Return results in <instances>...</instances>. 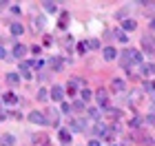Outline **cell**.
I'll list each match as a JSON object with an SVG mask.
<instances>
[{
    "label": "cell",
    "instance_id": "cell-1",
    "mask_svg": "<svg viewBox=\"0 0 155 146\" xmlns=\"http://www.w3.org/2000/svg\"><path fill=\"white\" fill-rule=\"evenodd\" d=\"M29 120L33 124H47V115L40 113V111H33V113H29Z\"/></svg>",
    "mask_w": 155,
    "mask_h": 146
},
{
    "label": "cell",
    "instance_id": "cell-2",
    "mask_svg": "<svg viewBox=\"0 0 155 146\" xmlns=\"http://www.w3.org/2000/svg\"><path fill=\"white\" fill-rule=\"evenodd\" d=\"M142 47H144V51L153 53V51H155V40L149 38V36H144V38H142Z\"/></svg>",
    "mask_w": 155,
    "mask_h": 146
},
{
    "label": "cell",
    "instance_id": "cell-3",
    "mask_svg": "<svg viewBox=\"0 0 155 146\" xmlns=\"http://www.w3.org/2000/svg\"><path fill=\"white\" fill-rule=\"evenodd\" d=\"M51 97L55 102H62V100H64V89H62V86H53L51 89Z\"/></svg>",
    "mask_w": 155,
    "mask_h": 146
},
{
    "label": "cell",
    "instance_id": "cell-4",
    "mask_svg": "<svg viewBox=\"0 0 155 146\" xmlns=\"http://www.w3.org/2000/svg\"><path fill=\"white\" fill-rule=\"evenodd\" d=\"M129 53V60L133 62V64H142V53L135 51V49H131V51H126Z\"/></svg>",
    "mask_w": 155,
    "mask_h": 146
},
{
    "label": "cell",
    "instance_id": "cell-5",
    "mask_svg": "<svg viewBox=\"0 0 155 146\" xmlns=\"http://www.w3.org/2000/svg\"><path fill=\"white\" fill-rule=\"evenodd\" d=\"M95 100H97V104H102V106H107V102H109V93L104 91V89H100V91L95 93Z\"/></svg>",
    "mask_w": 155,
    "mask_h": 146
},
{
    "label": "cell",
    "instance_id": "cell-6",
    "mask_svg": "<svg viewBox=\"0 0 155 146\" xmlns=\"http://www.w3.org/2000/svg\"><path fill=\"white\" fill-rule=\"evenodd\" d=\"M71 128L73 131H87V122H84L82 117H75V120L71 122Z\"/></svg>",
    "mask_w": 155,
    "mask_h": 146
},
{
    "label": "cell",
    "instance_id": "cell-7",
    "mask_svg": "<svg viewBox=\"0 0 155 146\" xmlns=\"http://www.w3.org/2000/svg\"><path fill=\"white\" fill-rule=\"evenodd\" d=\"M107 131H109V128L104 126L102 122H95V126H93V133H95L97 137H104V135H107Z\"/></svg>",
    "mask_w": 155,
    "mask_h": 146
},
{
    "label": "cell",
    "instance_id": "cell-8",
    "mask_svg": "<svg viewBox=\"0 0 155 146\" xmlns=\"http://www.w3.org/2000/svg\"><path fill=\"white\" fill-rule=\"evenodd\" d=\"M58 137H60V142H64V144L71 142V133H69L67 128H60V131H58Z\"/></svg>",
    "mask_w": 155,
    "mask_h": 146
},
{
    "label": "cell",
    "instance_id": "cell-9",
    "mask_svg": "<svg viewBox=\"0 0 155 146\" xmlns=\"http://www.w3.org/2000/svg\"><path fill=\"white\" fill-rule=\"evenodd\" d=\"M25 53H27L25 44H16L13 47V58H25Z\"/></svg>",
    "mask_w": 155,
    "mask_h": 146
},
{
    "label": "cell",
    "instance_id": "cell-10",
    "mask_svg": "<svg viewBox=\"0 0 155 146\" xmlns=\"http://www.w3.org/2000/svg\"><path fill=\"white\" fill-rule=\"evenodd\" d=\"M115 58H117V51H115L113 47H107V49H104V60H115Z\"/></svg>",
    "mask_w": 155,
    "mask_h": 146
},
{
    "label": "cell",
    "instance_id": "cell-11",
    "mask_svg": "<svg viewBox=\"0 0 155 146\" xmlns=\"http://www.w3.org/2000/svg\"><path fill=\"white\" fill-rule=\"evenodd\" d=\"M11 33H13V36H22V33H25V27L18 24V22H13V24H11Z\"/></svg>",
    "mask_w": 155,
    "mask_h": 146
},
{
    "label": "cell",
    "instance_id": "cell-12",
    "mask_svg": "<svg viewBox=\"0 0 155 146\" xmlns=\"http://www.w3.org/2000/svg\"><path fill=\"white\" fill-rule=\"evenodd\" d=\"M0 142H2V146H13V144H16V140H13V135H2V140H0Z\"/></svg>",
    "mask_w": 155,
    "mask_h": 146
},
{
    "label": "cell",
    "instance_id": "cell-13",
    "mask_svg": "<svg viewBox=\"0 0 155 146\" xmlns=\"http://www.w3.org/2000/svg\"><path fill=\"white\" fill-rule=\"evenodd\" d=\"M42 7H45V11H49V13L58 11V5H55V2H42Z\"/></svg>",
    "mask_w": 155,
    "mask_h": 146
},
{
    "label": "cell",
    "instance_id": "cell-14",
    "mask_svg": "<svg viewBox=\"0 0 155 146\" xmlns=\"http://www.w3.org/2000/svg\"><path fill=\"white\" fill-rule=\"evenodd\" d=\"M122 27H124L126 31H133V29H135V20H124Z\"/></svg>",
    "mask_w": 155,
    "mask_h": 146
},
{
    "label": "cell",
    "instance_id": "cell-15",
    "mask_svg": "<svg viewBox=\"0 0 155 146\" xmlns=\"http://www.w3.org/2000/svg\"><path fill=\"white\" fill-rule=\"evenodd\" d=\"M7 82H9V84H13V86H16L18 82H20V78H18L16 73H9V75H7Z\"/></svg>",
    "mask_w": 155,
    "mask_h": 146
},
{
    "label": "cell",
    "instance_id": "cell-16",
    "mask_svg": "<svg viewBox=\"0 0 155 146\" xmlns=\"http://www.w3.org/2000/svg\"><path fill=\"white\" fill-rule=\"evenodd\" d=\"M71 111H75V113H82V111H84V102H73Z\"/></svg>",
    "mask_w": 155,
    "mask_h": 146
},
{
    "label": "cell",
    "instance_id": "cell-17",
    "mask_svg": "<svg viewBox=\"0 0 155 146\" xmlns=\"http://www.w3.org/2000/svg\"><path fill=\"white\" fill-rule=\"evenodd\" d=\"M80 95H82V102H89L91 97H93V95H91V91H89V89H82V93H80Z\"/></svg>",
    "mask_w": 155,
    "mask_h": 146
},
{
    "label": "cell",
    "instance_id": "cell-18",
    "mask_svg": "<svg viewBox=\"0 0 155 146\" xmlns=\"http://www.w3.org/2000/svg\"><path fill=\"white\" fill-rule=\"evenodd\" d=\"M113 89L115 91H124V82L122 80H113Z\"/></svg>",
    "mask_w": 155,
    "mask_h": 146
},
{
    "label": "cell",
    "instance_id": "cell-19",
    "mask_svg": "<svg viewBox=\"0 0 155 146\" xmlns=\"http://www.w3.org/2000/svg\"><path fill=\"white\" fill-rule=\"evenodd\" d=\"M142 126V120H140V117H133L131 120V128H140Z\"/></svg>",
    "mask_w": 155,
    "mask_h": 146
},
{
    "label": "cell",
    "instance_id": "cell-20",
    "mask_svg": "<svg viewBox=\"0 0 155 146\" xmlns=\"http://www.w3.org/2000/svg\"><path fill=\"white\" fill-rule=\"evenodd\" d=\"M5 102H9V104H13V102H18V97L13 95V93H7V95H5Z\"/></svg>",
    "mask_w": 155,
    "mask_h": 146
},
{
    "label": "cell",
    "instance_id": "cell-21",
    "mask_svg": "<svg viewBox=\"0 0 155 146\" xmlns=\"http://www.w3.org/2000/svg\"><path fill=\"white\" fill-rule=\"evenodd\" d=\"M89 115H91V117H93V120H95V122H97V120H100V111H97V109H91V111H89Z\"/></svg>",
    "mask_w": 155,
    "mask_h": 146
},
{
    "label": "cell",
    "instance_id": "cell-22",
    "mask_svg": "<svg viewBox=\"0 0 155 146\" xmlns=\"http://www.w3.org/2000/svg\"><path fill=\"white\" fill-rule=\"evenodd\" d=\"M47 97H49V93L45 91V89H40V91H38V100H42V102H45Z\"/></svg>",
    "mask_w": 155,
    "mask_h": 146
},
{
    "label": "cell",
    "instance_id": "cell-23",
    "mask_svg": "<svg viewBox=\"0 0 155 146\" xmlns=\"http://www.w3.org/2000/svg\"><path fill=\"white\" fill-rule=\"evenodd\" d=\"M142 146H153V140L146 137V135H142Z\"/></svg>",
    "mask_w": 155,
    "mask_h": 146
},
{
    "label": "cell",
    "instance_id": "cell-24",
    "mask_svg": "<svg viewBox=\"0 0 155 146\" xmlns=\"http://www.w3.org/2000/svg\"><path fill=\"white\" fill-rule=\"evenodd\" d=\"M115 36H117V40H120V42H126V36H124V31H115Z\"/></svg>",
    "mask_w": 155,
    "mask_h": 146
},
{
    "label": "cell",
    "instance_id": "cell-25",
    "mask_svg": "<svg viewBox=\"0 0 155 146\" xmlns=\"http://www.w3.org/2000/svg\"><path fill=\"white\" fill-rule=\"evenodd\" d=\"M87 47H89V49H97V47H100V42H97V40H89Z\"/></svg>",
    "mask_w": 155,
    "mask_h": 146
},
{
    "label": "cell",
    "instance_id": "cell-26",
    "mask_svg": "<svg viewBox=\"0 0 155 146\" xmlns=\"http://www.w3.org/2000/svg\"><path fill=\"white\" fill-rule=\"evenodd\" d=\"M53 69H62V60H58V58H53Z\"/></svg>",
    "mask_w": 155,
    "mask_h": 146
},
{
    "label": "cell",
    "instance_id": "cell-27",
    "mask_svg": "<svg viewBox=\"0 0 155 146\" xmlns=\"http://www.w3.org/2000/svg\"><path fill=\"white\" fill-rule=\"evenodd\" d=\"M144 89H146V91H153L155 84H153V82H144Z\"/></svg>",
    "mask_w": 155,
    "mask_h": 146
},
{
    "label": "cell",
    "instance_id": "cell-28",
    "mask_svg": "<svg viewBox=\"0 0 155 146\" xmlns=\"http://www.w3.org/2000/svg\"><path fill=\"white\" fill-rule=\"evenodd\" d=\"M146 122H149L151 126H155V115H149V117H146Z\"/></svg>",
    "mask_w": 155,
    "mask_h": 146
},
{
    "label": "cell",
    "instance_id": "cell-29",
    "mask_svg": "<svg viewBox=\"0 0 155 146\" xmlns=\"http://www.w3.org/2000/svg\"><path fill=\"white\" fill-rule=\"evenodd\" d=\"M2 58H7V51H5V47L0 44V60H2Z\"/></svg>",
    "mask_w": 155,
    "mask_h": 146
},
{
    "label": "cell",
    "instance_id": "cell-30",
    "mask_svg": "<svg viewBox=\"0 0 155 146\" xmlns=\"http://www.w3.org/2000/svg\"><path fill=\"white\" fill-rule=\"evenodd\" d=\"M89 146H100V142H97V140H93V142H89Z\"/></svg>",
    "mask_w": 155,
    "mask_h": 146
},
{
    "label": "cell",
    "instance_id": "cell-31",
    "mask_svg": "<svg viewBox=\"0 0 155 146\" xmlns=\"http://www.w3.org/2000/svg\"><path fill=\"white\" fill-rule=\"evenodd\" d=\"M151 29L155 31V20H151Z\"/></svg>",
    "mask_w": 155,
    "mask_h": 146
},
{
    "label": "cell",
    "instance_id": "cell-32",
    "mask_svg": "<svg viewBox=\"0 0 155 146\" xmlns=\"http://www.w3.org/2000/svg\"><path fill=\"white\" fill-rule=\"evenodd\" d=\"M153 102H155V93H153Z\"/></svg>",
    "mask_w": 155,
    "mask_h": 146
}]
</instances>
